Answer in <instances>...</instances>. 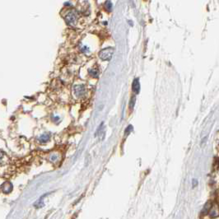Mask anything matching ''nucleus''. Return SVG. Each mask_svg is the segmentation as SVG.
I'll return each mask as SVG.
<instances>
[{"label": "nucleus", "instance_id": "obj_1", "mask_svg": "<svg viewBox=\"0 0 219 219\" xmlns=\"http://www.w3.org/2000/svg\"><path fill=\"white\" fill-rule=\"evenodd\" d=\"M77 18H78L77 12L75 10H70L68 12V13L66 14L64 18H65V22L69 26L73 27L77 22Z\"/></svg>", "mask_w": 219, "mask_h": 219}, {"label": "nucleus", "instance_id": "obj_2", "mask_svg": "<svg viewBox=\"0 0 219 219\" xmlns=\"http://www.w3.org/2000/svg\"><path fill=\"white\" fill-rule=\"evenodd\" d=\"M113 54H114V49L111 48V47H108V48H105L104 50H101L100 52V54H99V56H100V58L102 60L108 61V60H110L112 58Z\"/></svg>", "mask_w": 219, "mask_h": 219}, {"label": "nucleus", "instance_id": "obj_3", "mask_svg": "<svg viewBox=\"0 0 219 219\" xmlns=\"http://www.w3.org/2000/svg\"><path fill=\"white\" fill-rule=\"evenodd\" d=\"M85 87L83 85H76L74 87V93L78 97H82L85 95Z\"/></svg>", "mask_w": 219, "mask_h": 219}, {"label": "nucleus", "instance_id": "obj_4", "mask_svg": "<svg viewBox=\"0 0 219 219\" xmlns=\"http://www.w3.org/2000/svg\"><path fill=\"white\" fill-rule=\"evenodd\" d=\"M132 90L135 93H138L140 91V83H139V79L136 78L132 83Z\"/></svg>", "mask_w": 219, "mask_h": 219}, {"label": "nucleus", "instance_id": "obj_5", "mask_svg": "<svg viewBox=\"0 0 219 219\" xmlns=\"http://www.w3.org/2000/svg\"><path fill=\"white\" fill-rule=\"evenodd\" d=\"M4 187L5 189H3V190H2L4 193H9V192H11V190H13V185H12V184L9 182L4 183V184L2 185V188Z\"/></svg>", "mask_w": 219, "mask_h": 219}, {"label": "nucleus", "instance_id": "obj_6", "mask_svg": "<svg viewBox=\"0 0 219 219\" xmlns=\"http://www.w3.org/2000/svg\"><path fill=\"white\" fill-rule=\"evenodd\" d=\"M90 75H91L92 78H97L98 76H99V69H96V68H93L90 70Z\"/></svg>", "mask_w": 219, "mask_h": 219}, {"label": "nucleus", "instance_id": "obj_7", "mask_svg": "<svg viewBox=\"0 0 219 219\" xmlns=\"http://www.w3.org/2000/svg\"><path fill=\"white\" fill-rule=\"evenodd\" d=\"M45 197V195L43 197H41V199H39V200L37 201L36 203H35L34 204V206H35V208H42L43 206L45 205V204H44V202H43V198Z\"/></svg>", "mask_w": 219, "mask_h": 219}, {"label": "nucleus", "instance_id": "obj_8", "mask_svg": "<svg viewBox=\"0 0 219 219\" xmlns=\"http://www.w3.org/2000/svg\"><path fill=\"white\" fill-rule=\"evenodd\" d=\"M49 139H50V135H49V134H43V135H41V137L39 138V140H40V142H42V143L46 142Z\"/></svg>", "mask_w": 219, "mask_h": 219}, {"label": "nucleus", "instance_id": "obj_9", "mask_svg": "<svg viewBox=\"0 0 219 219\" xmlns=\"http://www.w3.org/2000/svg\"><path fill=\"white\" fill-rule=\"evenodd\" d=\"M105 8H106L107 11H110V9L112 8V4H111V2H110V1H106L105 4Z\"/></svg>", "mask_w": 219, "mask_h": 219}, {"label": "nucleus", "instance_id": "obj_10", "mask_svg": "<svg viewBox=\"0 0 219 219\" xmlns=\"http://www.w3.org/2000/svg\"><path fill=\"white\" fill-rule=\"evenodd\" d=\"M135 100H136V98L134 96H133L132 98L130 99V101H129V107H130V109L133 108L134 104H135Z\"/></svg>", "mask_w": 219, "mask_h": 219}, {"label": "nucleus", "instance_id": "obj_11", "mask_svg": "<svg viewBox=\"0 0 219 219\" xmlns=\"http://www.w3.org/2000/svg\"><path fill=\"white\" fill-rule=\"evenodd\" d=\"M210 208H211V205H210L209 203L206 204V205L204 206V210H203V213H208V211L209 210Z\"/></svg>", "mask_w": 219, "mask_h": 219}, {"label": "nucleus", "instance_id": "obj_12", "mask_svg": "<svg viewBox=\"0 0 219 219\" xmlns=\"http://www.w3.org/2000/svg\"><path fill=\"white\" fill-rule=\"evenodd\" d=\"M197 184H198V181H197L196 180H193V185H194V187L196 186Z\"/></svg>", "mask_w": 219, "mask_h": 219}]
</instances>
